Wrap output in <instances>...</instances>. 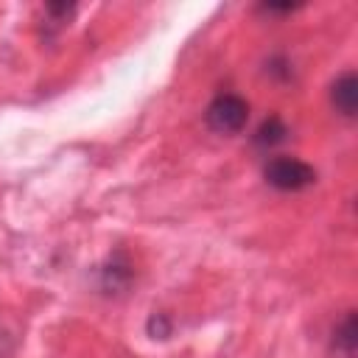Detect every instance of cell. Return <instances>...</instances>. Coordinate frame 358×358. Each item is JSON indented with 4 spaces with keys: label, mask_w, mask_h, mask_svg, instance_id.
Returning <instances> with one entry per match:
<instances>
[{
    "label": "cell",
    "mask_w": 358,
    "mask_h": 358,
    "mask_svg": "<svg viewBox=\"0 0 358 358\" xmlns=\"http://www.w3.org/2000/svg\"><path fill=\"white\" fill-rule=\"evenodd\" d=\"M330 103L338 115L344 117H355V109H358V81H355V73L347 70L341 73L333 87H330Z\"/></svg>",
    "instance_id": "obj_3"
},
{
    "label": "cell",
    "mask_w": 358,
    "mask_h": 358,
    "mask_svg": "<svg viewBox=\"0 0 358 358\" xmlns=\"http://www.w3.org/2000/svg\"><path fill=\"white\" fill-rule=\"evenodd\" d=\"M246 120H249V103H246V98H241L235 92L215 95L204 109V123L215 134H238V131H243Z\"/></svg>",
    "instance_id": "obj_1"
},
{
    "label": "cell",
    "mask_w": 358,
    "mask_h": 358,
    "mask_svg": "<svg viewBox=\"0 0 358 358\" xmlns=\"http://www.w3.org/2000/svg\"><path fill=\"white\" fill-rule=\"evenodd\" d=\"M285 140H288V126H285L277 115L266 117V120L257 126V131L252 134V143H255L260 151H271V148H277V145L285 143Z\"/></svg>",
    "instance_id": "obj_4"
},
{
    "label": "cell",
    "mask_w": 358,
    "mask_h": 358,
    "mask_svg": "<svg viewBox=\"0 0 358 358\" xmlns=\"http://www.w3.org/2000/svg\"><path fill=\"white\" fill-rule=\"evenodd\" d=\"M263 176L271 187L282 193H296L316 182V168L296 157H271L263 168Z\"/></svg>",
    "instance_id": "obj_2"
},
{
    "label": "cell",
    "mask_w": 358,
    "mask_h": 358,
    "mask_svg": "<svg viewBox=\"0 0 358 358\" xmlns=\"http://www.w3.org/2000/svg\"><path fill=\"white\" fill-rule=\"evenodd\" d=\"M103 288L106 291H117V288H126L129 280H131V263L126 257V252H115L112 260L103 266Z\"/></svg>",
    "instance_id": "obj_5"
},
{
    "label": "cell",
    "mask_w": 358,
    "mask_h": 358,
    "mask_svg": "<svg viewBox=\"0 0 358 358\" xmlns=\"http://www.w3.org/2000/svg\"><path fill=\"white\" fill-rule=\"evenodd\" d=\"M355 341H358V336H355V313L350 310L336 324V330H333V347L341 350V352H347V355H352L355 352Z\"/></svg>",
    "instance_id": "obj_6"
},
{
    "label": "cell",
    "mask_w": 358,
    "mask_h": 358,
    "mask_svg": "<svg viewBox=\"0 0 358 358\" xmlns=\"http://www.w3.org/2000/svg\"><path fill=\"white\" fill-rule=\"evenodd\" d=\"M148 333H151L154 338H168V336H171V319H168L165 313H154V316L148 319Z\"/></svg>",
    "instance_id": "obj_7"
},
{
    "label": "cell",
    "mask_w": 358,
    "mask_h": 358,
    "mask_svg": "<svg viewBox=\"0 0 358 358\" xmlns=\"http://www.w3.org/2000/svg\"><path fill=\"white\" fill-rule=\"evenodd\" d=\"M296 6H291V3H282V6H277V3H263L260 6V11H294Z\"/></svg>",
    "instance_id": "obj_8"
}]
</instances>
